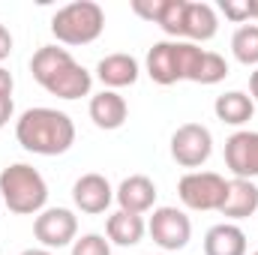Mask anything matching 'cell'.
I'll return each mask as SVG.
<instances>
[{"label":"cell","mask_w":258,"mask_h":255,"mask_svg":"<svg viewBox=\"0 0 258 255\" xmlns=\"http://www.w3.org/2000/svg\"><path fill=\"white\" fill-rule=\"evenodd\" d=\"M15 138L27 153L60 156L75 144V123L57 108H27L15 123Z\"/></svg>","instance_id":"cell-1"},{"label":"cell","mask_w":258,"mask_h":255,"mask_svg":"<svg viewBox=\"0 0 258 255\" xmlns=\"http://www.w3.org/2000/svg\"><path fill=\"white\" fill-rule=\"evenodd\" d=\"M30 72L51 96H60V99L90 96V87H93V75L81 63H75V57L66 48H57V45H42L30 57Z\"/></svg>","instance_id":"cell-2"},{"label":"cell","mask_w":258,"mask_h":255,"mask_svg":"<svg viewBox=\"0 0 258 255\" xmlns=\"http://www.w3.org/2000/svg\"><path fill=\"white\" fill-rule=\"evenodd\" d=\"M0 195L12 213L39 216L45 210V201H48V183L33 165L15 162V165L0 171Z\"/></svg>","instance_id":"cell-3"},{"label":"cell","mask_w":258,"mask_h":255,"mask_svg":"<svg viewBox=\"0 0 258 255\" xmlns=\"http://www.w3.org/2000/svg\"><path fill=\"white\" fill-rule=\"evenodd\" d=\"M201 54H204V48H198L195 42L162 39L147 51V75L162 87L177 84V81H192Z\"/></svg>","instance_id":"cell-4"},{"label":"cell","mask_w":258,"mask_h":255,"mask_svg":"<svg viewBox=\"0 0 258 255\" xmlns=\"http://www.w3.org/2000/svg\"><path fill=\"white\" fill-rule=\"evenodd\" d=\"M105 30V12L93 0H75L51 18V33L60 45H90Z\"/></svg>","instance_id":"cell-5"},{"label":"cell","mask_w":258,"mask_h":255,"mask_svg":"<svg viewBox=\"0 0 258 255\" xmlns=\"http://www.w3.org/2000/svg\"><path fill=\"white\" fill-rule=\"evenodd\" d=\"M225 189H228V180L216 171H189L177 183V195L189 210H216L219 213V207L225 201Z\"/></svg>","instance_id":"cell-6"},{"label":"cell","mask_w":258,"mask_h":255,"mask_svg":"<svg viewBox=\"0 0 258 255\" xmlns=\"http://www.w3.org/2000/svg\"><path fill=\"white\" fill-rule=\"evenodd\" d=\"M147 231L153 237V243L165 252H180L189 237H192V222L183 210L177 207H156L150 222H147Z\"/></svg>","instance_id":"cell-7"},{"label":"cell","mask_w":258,"mask_h":255,"mask_svg":"<svg viewBox=\"0 0 258 255\" xmlns=\"http://www.w3.org/2000/svg\"><path fill=\"white\" fill-rule=\"evenodd\" d=\"M213 153V135L201 123H183L171 135V159L183 168H201Z\"/></svg>","instance_id":"cell-8"},{"label":"cell","mask_w":258,"mask_h":255,"mask_svg":"<svg viewBox=\"0 0 258 255\" xmlns=\"http://www.w3.org/2000/svg\"><path fill=\"white\" fill-rule=\"evenodd\" d=\"M33 234L42 243V249H63L78 237V219L66 207H45L33 219Z\"/></svg>","instance_id":"cell-9"},{"label":"cell","mask_w":258,"mask_h":255,"mask_svg":"<svg viewBox=\"0 0 258 255\" xmlns=\"http://www.w3.org/2000/svg\"><path fill=\"white\" fill-rule=\"evenodd\" d=\"M225 165L240 180L258 177V132L240 129L225 141Z\"/></svg>","instance_id":"cell-10"},{"label":"cell","mask_w":258,"mask_h":255,"mask_svg":"<svg viewBox=\"0 0 258 255\" xmlns=\"http://www.w3.org/2000/svg\"><path fill=\"white\" fill-rule=\"evenodd\" d=\"M72 201H75V207H78L81 213L96 216V213H105V210H108V204L114 201V189H111V183H108L102 174L90 171V174H81V177L75 180V186H72Z\"/></svg>","instance_id":"cell-11"},{"label":"cell","mask_w":258,"mask_h":255,"mask_svg":"<svg viewBox=\"0 0 258 255\" xmlns=\"http://www.w3.org/2000/svg\"><path fill=\"white\" fill-rule=\"evenodd\" d=\"M114 198H117L120 210L141 216V213H147V210L153 207V201H156V183H153L150 177H144V174H129L126 180L117 186Z\"/></svg>","instance_id":"cell-12"},{"label":"cell","mask_w":258,"mask_h":255,"mask_svg":"<svg viewBox=\"0 0 258 255\" xmlns=\"http://www.w3.org/2000/svg\"><path fill=\"white\" fill-rule=\"evenodd\" d=\"M90 120L96 123L99 129H105V132H111V129H120L126 123V99L117 93V90H102V93H96L93 99H90Z\"/></svg>","instance_id":"cell-13"},{"label":"cell","mask_w":258,"mask_h":255,"mask_svg":"<svg viewBox=\"0 0 258 255\" xmlns=\"http://www.w3.org/2000/svg\"><path fill=\"white\" fill-rule=\"evenodd\" d=\"M219 30L216 9L201 0H186V18H183V39L186 42H207Z\"/></svg>","instance_id":"cell-14"},{"label":"cell","mask_w":258,"mask_h":255,"mask_svg":"<svg viewBox=\"0 0 258 255\" xmlns=\"http://www.w3.org/2000/svg\"><path fill=\"white\" fill-rule=\"evenodd\" d=\"M258 210V186L252 180H228V189H225V201L219 207V213L225 219H246Z\"/></svg>","instance_id":"cell-15"},{"label":"cell","mask_w":258,"mask_h":255,"mask_svg":"<svg viewBox=\"0 0 258 255\" xmlns=\"http://www.w3.org/2000/svg\"><path fill=\"white\" fill-rule=\"evenodd\" d=\"M138 60L132 54H108L96 63V78L105 84V90H117V87H129L138 81Z\"/></svg>","instance_id":"cell-16"},{"label":"cell","mask_w":258,"mask_h":255,"mask_svg":"<svg viewBox=\"0 0 258 255\" xmlns=\"http://www.w3.org/2000/svg\"><path fill=\"white\" fill-rule=\"evenodd\" d=\"M204 255H246V234L234 222H219L204 234Z\"/></svg>","instance_id":"cell-17"},{"label":"cell","mask_w":258,"mask_h":255,"mask_svg":"<svg viewBox=\"0 0 258 255\" xmlns=\"http://www.w3.org/2000/svg\"><path fill=\"white\" fill-rule=\"evenodd\" d=\"M213 111H216V117H219L222 123H228V126H243V123L252 120L255 102H252V96H246L243 90H228V93L216 96Z\"/></svg>","instance_id":"cell-18"},{"label":"cell","mask_w":258,"mask_h":255,"mask_svg":"<svg viewBox=\"0 0 258 255\" xmlns=\"http://www.w3.org/2000/svg\"><path fill=\"white\" fill-rule=\"evenodd\" d=\"M144 231H147V222L138 213H126V210L111 213L108 222H105L108 243H117V246H135V243H141Z\"/></svg>","instance_id":"cell-19"},{"label":"cell","mask_w":258,"mask_h":255,"mask_svg":"<svg viewBox=\"0 0 258 255\" xmlns=\"http://www.w3.org/2000/svg\"><path fill=\"white\" fill-rule=\"evenodd\" d=\"M231 54L243 66H258V24H243L231 36Z\"/></svg>","instance_id":"cell-20"},{"label":"cell","mask_w":258,"mask_h":255,"mask_svg":"<svg viewBox=\"0 0 258 255\" xmlns=\"http://www.w3.org/2000/svg\"><path fill=\"white\" fill-rule=\"evenodd\" d=\"M225 75H228V63H225V57L216 54V51H204L201 60H198V66H195L192 81L195 84H219Z\"/></svg>","instance_id":"cell-21"},{"label":"cell","mask_w":258,"mask_h":255,"mask_svg":"<svg viewBox=\"0 0 258 255\" xmlns=\"http://www.w3.org/2000/svg\"><path fill=\"white\" fill-rule=\"evenodd\" d=\"M183 18H186V0H165L162 6V15H159V27L165 36H174L180 39L183 36Z\"/></svg>","instance_id":"cell-22"},{"label":"cell","mask_w":258,"mask_h":255,"mask_svg":"<svg viewBox=\"0 0 258 255\" xmlns=\"http://www.w3.org/2000/svg\"><path fill=\"white\" fill-rule=\"evenodd\" d=\"M72 255H111V243L102 234H81L72 243Z\"/></svg>","instance_id":"cell-23"},{"label":"cell","mask_w":258,"mask_h":255,"mask_svg":"<svg viewBox=\"0 0 258 255\" xmlns=\"http://www.w3.org/2000/svg\"><path fill=\"white\" fill-rule=\"evenodd\" d=\"M219 12L228 21H234V24L243 27L252 18V0H219Z\"/></svg>","instance_id":"cell-24"},{"label":"cell","mask_w":258,"mask_h":255,"mask_svg":"<svg viewBox=\"0 0 258 255\" xmlns=\"http://www.w3.org/2000/svg\"><path fill=\"white\" fill-rule=\"evenodd\" d=\"M162 6H165V0H132V12L144 21H153V24L159 21Z\"/></svg>","instance_id":"cell-25"},{"label":"cell","mask_w":258,"mask_h":255,"mask_svg":"<svg viewBox=\"0 0 258 255\" xmlns=\"http://www.w3.org/2000/svg\"><path fill=\"white\" fill-rule=\"evenodd\" d=\"M15 114V105H12V96H0V129L6 126Z\"/></svg>","instance_id":"cell-26"},{"label":"cell","mask_w":258,"mask_h":255,"mask_svg":"<svg viewBox=\"0 0 258 255\" xmlns=\"http://www.w3.org/2000/svg\"><path fill=\"white\" fill-rule=\"evenodd\" d=\"M12 54V33L6 30V24H0V60H6Z\"/></svg>","instance_id":"cell-27"},{"label":"cell","mask_w":258,"mask_h":255,"mask_svg":"<svg viewBox=\"0 0 258 255\" xmlns=\"http://www.w3.org/2000/svg\"><path fill=\"white\" fill-rule=\"evenodd\" d=\"M12 87H15V81H12V72L0 66V96H12Z\"/></svg>","instance_id":"cell-28"},{"label":"cell","mask_w":258,"mask_h":255,"mask_svg":"<svg viewBox=\"0 0 258 255\" xmlns=\"http://www.w3.org/2000/svg\"><path fill=\"white\" fill-rule=\"evenodd\" d=\"M249 93H252V99H258V69L249 75Z\"/></svg>","instance_id":"cell-29"},{"label":"cell","mask_w":258,"mask_h":255,"mask_svg":"<svg viewBox=\"0 0 258 255\" xmlns=\"http://www.w3.org/2000/svg\"><path fill=\"white\" fill-rule=\"evenodd\" d=\"M18 255H51V249H24V252Z\"/></svg>","instance_id":"cell-30"},{"label":"cell","mask_w":258,"mask_h":255,"mask_svg":"<svg viewBox=\"0 0 258 255\" xmlns=\"http://www.w3.org/2000/svg\"><path fill=\"white\" fill-rule=\"evenodd\" d=\"M252 18L258 21V0H252Z\"/></svg>","instance_id":"cell-31"},{"label":"cell","mask_w":258,"mask_h":255,"mask_svg":"<svg viewBox=\"0 0 258 255\" xmlns=\"http://www.w3.org/2000/svg\"><path fill=\"white\" fill-rule=\"evenodd\" d=\"M255 255H258V252H255Z\"/></svg>","instance_id":"cell-32"}]
</instances>
